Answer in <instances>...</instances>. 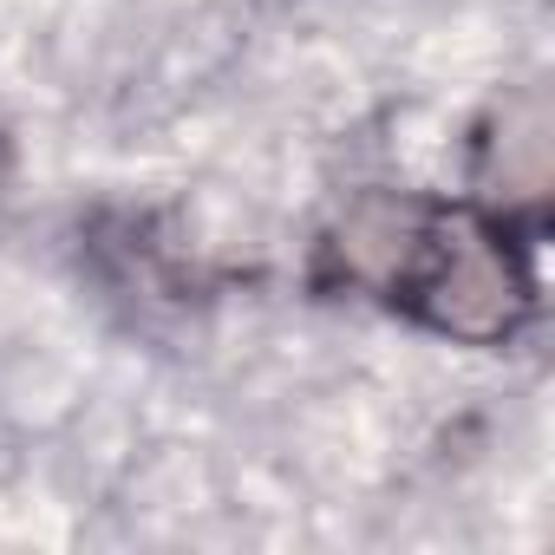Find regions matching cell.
Listing matches in <instances>:
<instances>
[{
    "label": "cell",
    "instance_id": "2",
    "mask_svg": "<svg viewBox=\"0 0 555 555\" xmlns=\"http://www.w3.org/2000/svg\"><path fill=\"white\" fill-rule=\"evenodd\" d=\"M425 216L431 203H412V196H366L353 203L334 235H327V261L360 288H379V295H399V282L412 274L418 248H425Z\"/></svg>",
    "mask_w": 555,
    "mask_h": 555
},
{
    "label": "cell",
    "instance_id": "1",
    "mask_svg": "<svg viewBox=\"0 0 555 555\" xmlns=\"http://www.w3.org/2000/svg\"><path fill=\"white\" fill-rule=\"evenodd\" d=\"M425 327L464 340V347H496L516 334L529 314V274L503 229L477 209H431L425 216V248L399 295Z\"/></svg>",
    "mask_w": 555,
    "mask_h": 555
}]
</instances>
